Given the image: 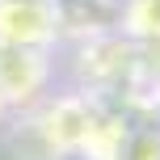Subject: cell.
<instances>
[{"label": "cell", "mask_w": 160, "mask_h": 160, "mask_svg": "<svg viewBox=\"0 0 160 160\" xmlns=\"http://www.w3.org/2000/svg\"><path fill=\"white\" fill-rule=\"evenodd\" d=\"M63 34L59 0H0V42L51 51Z\"/></svg>", "instance_id": "cell-2"}, {"label": "cell", "mask_w": 160, "mask_h": 160, "mask_svg": "<svg viewBox=\"0 0 160 160\" xmlns=\"http://www.w3.org/2000/svg\"><path fill=\"white\" fill-rule=\"evenodd\" d=\"M47 88H51V51L0 42V93H4L8 110L25 114L34 105H42Z\"/></svg>", "instance_id": "cell-1"}, {"label": "cell", "mask_w": 160, "mask_h": 160, "mask_svg": "<svg viewBox=\"0 0 160 160\" xmlns=\"http://www.w3.org/2000/svg\"><path fill=\"white\" fill-rule=\"evenodd\" d=\"M8 114H13V110H8V101H4V93H0V127H4V118H8Z\"/></svg>", "instance_id": "cell-3"}]
</instances>
